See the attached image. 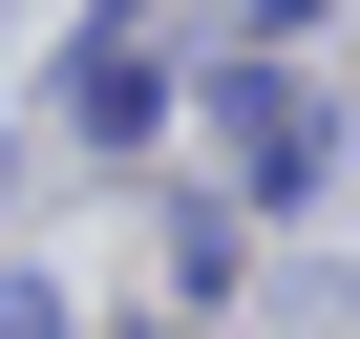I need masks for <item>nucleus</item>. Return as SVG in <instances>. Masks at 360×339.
Masks as SVG:
<instances>
[{
	"instance_id": "1",
	"label": "nucleus",
	"mask_w": 360,
	"mask_h": 339,
	"mask_svg": "<svg viewBox=\"0 0 360 339\" xmlns=\"http://www.w3.org/2000/svg\"><path fill=\"white\" fill-rule=\"evenodd\" d=\"M233 170H255V191H318V106L297 85H233Z\"/></svg>"
}]
</instances>
